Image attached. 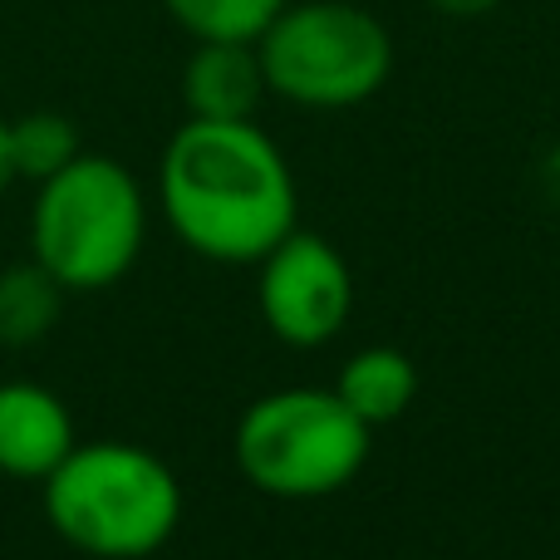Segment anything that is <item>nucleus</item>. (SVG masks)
I'll return each instance as SVG.
<instances>
[{"instance_id": "1", "label": "nucleus", "mask_w": 560, "mask_h": 560, "mask_svg": "<svg viewBox=\"0 0 560 560\" xmlns=\"http://www.w3.org/2000/svg\"><path fill=\"white\" fill-rule=\"evenodd\" d=\"M158 202L183 246L222 266H252L295 232V177L256 118H187L163 148Z\"/></svg>"}, {"instance_id": "2", "label": "nucleus", "mask_w": 560, "mask_h": 560, "mask_svg": "<svg viewBox=\"0 0 560 560\" xmlns=\"http://www.w3.org/2000/svg\"><path fill=\"white\" fill-rule=\"evenodd\" d=\"M45 516L74 551L143 560L173 541L183 487L163 457L138 443H74L45 477Z\"/></svg>"}, {"instance_id": "3", "label": "nucleus", "mask_w": 560, "mask_h": 560, "mask_svg": "<svg viewBox=\"0 0 560 560\" xmlns=\"http://www.w3.org/2000/svg\"><path fill=\"white\" fill-rule=\"evenodd\" d=\"M148 236L138 177L114 158L79 153L45 177L30 217V252L65 290H104L133 271Z\"/></svg>"}, {"instance_id": "4", "label": "nucleus", "mask_w": 560, "mask_h": 560, "mask_svg": "<svg viewBox=\"0 0 560 560\" xmlns=\"http://www.w3.org/2000/svg\"><path fill=\"white\" fill-rule=\"evenodd\" d=\"M369 433L335 388H280L256 398L232 433L242 477L280 502H315L359 477Z\"/></svg>"}, {"instance_id": "5", "label": "nucleus", "mask_w": 560, "mask_h": 560, "mask_svg": "<svg viewBox=\"0 0 560 560\" xmlns=\"http://www.w3.org/2000/svg\"><path fill=\"white\" fill-rule=\"evenodd\" d=\"M266 89L300 108H354L388 84L394 39L359 0H300L256 39Z\"/></svg>"}, {"instance_id": "6", "label": "nucleus", "mask_w": 560, "mask_h": 560, "mask_svg": "<svg viewBox=\"0 0 560 560\" xmlns=\"http://www.w3.org/2000/svg\"><path fill=\"white\" fill-rule=\"evenodd\" d=\"M261 300L266 329L290 349H319L345 329L349 305H354V280L349 266L325 236L290 232L261 256Z\"/></svg>"}, {"instance_id": "7", "label": "nucleus", "mask_w": 560, "mask_h": 560, "mask_svg": "<svg viewBox=\"0 0 560 560\" xmlns=\"http://www.w3.org/2000/svg\"><path fill=\"white\" fill-rule=\"evenodd\" d=\"M74 418L65 398L39 384H0V472L45 482L74 453Z\"/></svg>"}, {"instance_id": "8", "label": "nucleus", "mask_w": 560, "mask_h": 560, "mask_svg": "<svg viewBox=\"0 0 560 560\" xmlns=\"http://www.w3.org/2000/svg\"><path fill=\"white\" fill-rule=\"evenodd\" d=\"M266 89V69L246 39H197L183 69V104L192 118H256Z\"/></svg>"}, {"instance_id": "9", "label": "nucleus", "mask_w": 560, "mask_h": 560, "mask_svg": "<svg viewBox=\"0 0 560 560\" xmlns=\"http://www.w3.org/2000/svg\"><path fill=\"white\" fill-rule=\"evenodd\" d=\"M335 394L345 398V408L359 418L364 428H384L413 404L418 394V369L404 349H359L345 369H339V384Z\"/></svg>"}, {"instance_id": "10", "label": "nucleus", "mask_w": 560, "mask_h": 560, "mask_svg": "<svg viewBox=\"0 0 560 560\" xmlns=\"http://www.w3.org/2000/svg\"><path fill=\"white\" fill-rule=\"evenodd\" d=\"M65 295L69 290L39 261H20L10 271H0V345L5 349L39 345L65 315Z\"/></svg>"}, {"instance_id": "11", "label": "nucleus", "mask_w": 560, "mask_h": 560, "mask_svg": "<svg viewBox=\"0 0 560 560\" xmlns=\"http://www.w3.org/2000/svg\"><path fill=\"white\" fill-rule=\"evenodd\" d=\"M163 5L192 39H246V45H256L290 0H163Z\"/></svg>"}, {"instance_id": "12", "label": "nucleus", "mask_w": 560, "mask_h": 560, "mask_svg": "<svg viewBox=\"0 0 560 560\" xmlns=\"http://www.w3.org/2000/svg\"><path fill=\"white\" fill-rule=\"evenodd\" d=\"M74 158H79V128L65 114L39 108V114H25L10 124V163H15V177L45 183V177H55Z\"/></svg>"}, {"instance_id": "13", "label": "nucleus", "mask_w": 560, "mask_h": 560, "mask_svg": "<svg viewBox=\"0 0 560 560\" xmlns=\"http://www.w3.org/2000/svg\"><path fill=\"white\" fill-rule=\"evenodd\" d=\"M428 5L438 10V15H453V20H477L487 15V10H497L502 0H428Z\"/></svg>"}, {"instance_id": "14", "label": "nucleus", "mask_w": 560, "mask_h": 560, "mask_svg": "<svg viewBox=\"0 0 560 560\" xmlns=\"http://www.w3.org/2000/svg\"><path fill=\"white\" fill-rule=\"evenodd\" d=\"M10 183H15V163H10V124L0 118V197L10 192Z\"/></svg>"}]
</instances>
